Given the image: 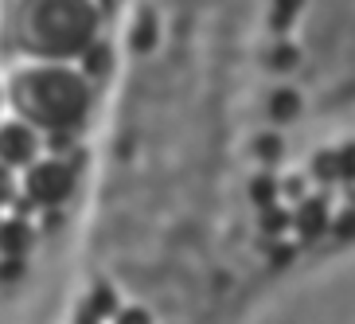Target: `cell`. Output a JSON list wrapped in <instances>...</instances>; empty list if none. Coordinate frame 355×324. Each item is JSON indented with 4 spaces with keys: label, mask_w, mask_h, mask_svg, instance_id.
Instances as JSON below:
<instances>
[{
    "label": "cell",
    "mask_w": 355,
    "mask_h": 324,
    "mask_svg": "<svg viewBox=\"0 0 355 324\" xmlns=\"http://www.w3.org/2000/svg\"><path fill=\"white\" fill-rule=\"evenodd\" d=\"M148 43H153V20H141L137 24V35H133V47H148Z\"/></svg>",
    "instance_id": "obj_12"
},
{
    "label": "cell",
    "mask_w": 355,
    "mask_h": 324,
    "mask_svg": "<svg viewBox=\"0 0 355 324\" xmlns=\"http://www.w3.org/2000/svg\"><path fill=\"white\" fill-rule=\"evenodd\" d=\"M16 102L24 105V114L43 121V126L67 129L74 126L86 110V86L78 74L63 71V67H40L16 78L12 86Z\"/></svg>",
    "instance_id": "obj_2"
},
{
    "label": "cell",
    "mask_w": 355,
    "mask_h": 324,
    "mask_svg": "<svg viewBox=\"0 0 355 324\" xmlns=\"http://www.w3.org/2000/svg\"><path fill=\"white\" fill-rule=\"evenodd\" d=\"M105 67H110V51L105 47H94V51L86 55V71L90 74H105Z\"/></svg>",
    "instance_id": "obj_10"
},
{
    "label": "cell",
    "mask_w": 355,
    "mask_h": 324,
    "mask_svg": "<svg viewBox=\"0 0 355 324\" xmlns=\"http://www.w3.org/2000/svg\"><path fill=\"white\" fill-rule=\"evenodd\" d=\"M102 309H114V293H110V289H98L94 305H90V309H86V321H94V316L102 313Z\"/></svg>",
    "instance_id": "obj_11"
},
{
    "label": "cell",
    "mask_w": 355,
    "mask_h": 324,
    "mask_svg": "<svg viewBox=\"0 0 355 324\" xmlns=\"http://www.w3.org/2000/svg\"><path fill=\"white\" fill-rule=\"evenodd\" d=\"M316 176L328 184V180H344L347 176V153H320L316 157Z\"/></svg>",
    "instance_id": "obj_6"
},
{
    "label": "cell",
    "mask_w": 355,
    "mask_h": 324,
    "mask_svg": "<svg viewBox=\"0 0 355 324\" xmlns=\"http://www.w3.org/2000/svg\"><path fill=\"white\" fill-rule=\"evenodd\" d=\"M273 180H254V199H258V203H270L273 199Z\"/></svg>",
    "instance_id": "obj_14"
},
{
    "label": "cell",
    "mask_w": 355,
    "mask_h": 324,
    "mask_svg": "<svg viewBox=\"0 0 355 324\" xmlns=\"http://www.w3.org/2000/svg\"><path fill=\"white\" fill-rule=\"evenodd\" d=\"M105 4H114V0H105Z\"/></svg>",
    "instance_id": "obj_19"
},
{
    "label": "cell",
    "mask_w": 355,
    "mask_h": 324,
    "mask_svg": "<svg viewBox=\"0 0 355 324\" xmlns=\"http://www.w3.org/2000/svg\"><path fill=\"white\" fill-rule=\"evenodd\" d=\"M301 8V0H277V12H273V24L277 28H289V20H293V12Z\"/></svg>",
    "instance_id": "obj_9"
},
{
    "label": "cell",
    "mask_w": 355,
    "mask_h": 324,
    "mask_svg": "<svg viewBox=\"0 0 355 324\" xmlns=\"http://www.w3.org/2000/svg\"><path fill=\"white\" fill-rule=\"evenodd\" d=\"M273 63H277V71H289V63H297V51H277Z\"/></svg>",
    "instance_id": "obj_16"
},
{
    "label": "cell",
    "mask_w": 355,
    "mask_h": 324,
    "mask_svg": "<svg viewBox=\"0 0 355 324\" xmlns=\"http://www.w3.org/2000/svg\"><path fill=\"white\" fill-rule=\"evenodd\" d=\"M344 153H347V184H352V196H355V148H344Z\"/></svg>",
    "instance_id": "obj_17"
},
{
    "label": "cell",
    "mask_w": 355,
    "mask_h": 324,
    "mask_svg": "<svg viewBox=\"0 0 355 324\" xmlns=\"http://www.w3.org/2000/svg\"><path fill=\"white\" fill-rule=\"evenodd\" d=\"M261 153H266V157H277V141H273V137H266V141H261Z\"/></svg>",
    "instance_id": "obj_18"
},
{
    "label": "cell",
    "mask_w": 355,
    "mask_h": 324,
    "mask_svg": "<svg viewBox=\"0 0 355 324\" xmlns=\"http://www.w3.org/2000/svg\"><path fill=\"white\" fill-rule=\"evenodd\" d=\"M28 235H24V223H4V250L8 254H20Z\"/></svg>",
    "instance_id": "obj_8"
},
{
    "label": "cell",
    "mask_w": 355,
    "mask_h": 324,
    "mask_svg": "<svg viewBox=\"0 0 355 324\" xmlns=\"http://www.w3.org/2000/svg\"><path fill=\"white\" fill-rule=\"evenodd\" d=\"M336 235H340V239H352L355 235V211H344V215L336 219Z\"/></svg>",
    "instance_id": "obj_13"
},
{
    "label": "cell",
    "mask_w": 355,
    "mask_h": 324,
    "mask_svg": "<svg viewBox=\"0 0 355 324\" xmlns=\"http://www.w3.org/2000/svg\"><path fill=\"white\" fill-rule=\"evenodd\" d=\"M297 94H293V90H277V94H273V102H270V114L277 117V121H289V117H297Z\"/></svg>",
    "instance_id": "obj_7"
},
{
    "label": "cell",
    "mask_w": 355,
    "mask_h": 324,
    "mask_svg": "<svg viewBox=\"0 0 355 324\" xmlns=\"http://www.w3.org/2000/svg\"><path fill=\"white\" fill-rule=\"evenodd\" d=\"M20 32L40 55H74L94 35V8L86 0H28Z\"/></svg>",
    "instance_id": "obj_1"
},
{
    "label": "cell",
    "mask_w": 355,
    "mask_h": 324,
    "mask_svg": "<svg viewBox=\"0 0 355 324\" xmlns=\"http://www.w3.org/2000/svg\"><path fill=\"white\" fill-rule=\"evenodd\" d=\"M74 188V172L59 160H47V164H35L32 176H28V191H32L35 203H63Z\"/></svg>",
    "instance_id": "obj_3"
},
{
    "label": "cell",
    "mask_w": 355,
    "mask_h": 324,
    "mask_svg": "<svg viewBox=\"0 0 355 324\" xmlns=\"http://www.w3.org/2000/svg\"><path fill=\"white\" fill-rule=\"evenodd\" d=\"M285 223H289V219H285L282 211H266V215H261V227H266V230H282Z\"/></svg>",
    "instance_id": "obj_15"
},
{
    "label": "cell",
    "mask_w": 355,
    "mask_h": 324,
    "mask_svg": "<svg viewBox=\"0 0 355 324\" xmlns=\"http://www.w3.org/2000/svg\"><path fill=\"white\" fill-rule=\"evenodd\" d=\"M324 223H328V211H324V199H309L301 211H297V227H301L304 239H313V235H320Z\"/></svg>",
    "instance_id": "obj_5"
},
{
    "label": "cell",
    "mask_w": 355,
    "mask_h": 324,
    "mask_svg": "<svg viewBox=\"0 0 355 324\" xmlns=\"http://www.w3.org/2000/svg\"><path fill=\"white\" fill-rule=\"evenodd\" d=\"M35 153V137L24 126H4V160L8 164H28Z\"/></svg>",
    "instance_id": "obj_4"
}]
</instances>
